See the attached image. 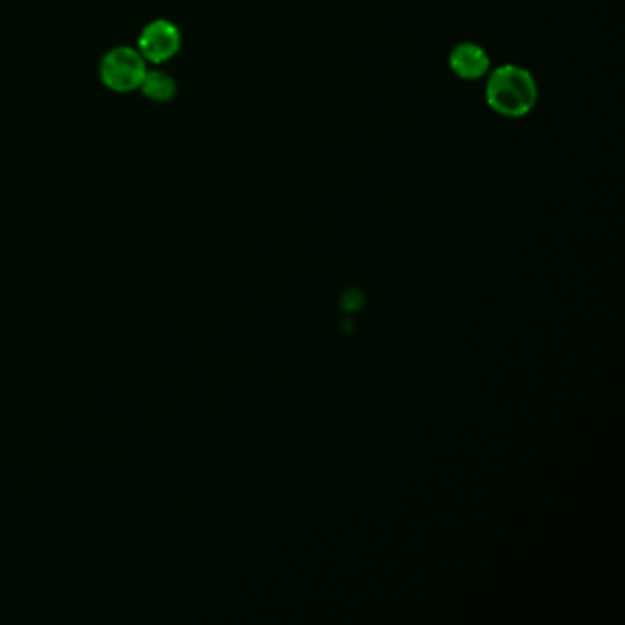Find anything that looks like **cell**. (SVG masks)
Here are the masks:
<instances>
[{
  "mask_svg": "<svg viewBox=\"0 0 625 625\" xmlns=\"http://www.w3.org/2000/svg\"><path fill=\"white\" fill-rule=\"evenodd\" d=\"M539 99L537 81L530 70L517 64L495 68L486 83V105L502 118L528 116Z\"/></svg>",
  "mask_w": 625,
  "mask_h": 625,
  "instance_id": "6da1fadb",
  "label": "cell"
},
{
  "mask_svg": "<svg viewBox=\"0 0 625 625\" xmlns=\"http://www.w3.org/2000/svg\"><path fill=\"white\" fill-rule=\"evenodd\" d=\"M145 73V64L140 53L127 46L108 51L99 66L101 81L114 92H129L140 86Z\"/></svg>",
  "mask_w": 625,
  "mask_h": 625,
  "instance_id": "7a4b0ae2",
  "label": "cell"
},
{
  "mask_svg": "<svg viewBox=\"0 0 625 625\" xmlns=\"http://www.w3.org/2000/svg\"><path fill=\"white\" fill-rule=\"evenodd\" d=\"M180 29L167 21H156V23L149 24L140 35L141 53L156 64L169 61L171 57L180 50Z\"/></svg>",
  "mask_w": 625,
  "mask_h": 625,
  "instance_id": "3957f363",
  "label": "cell"
},
{
  "mask_svg": "<svg viewBox=\"0 0 625 625\" xmlns=\"http://www.w3.org/2000/svg\"><path fill=\"white\" fill-rule=\"evenodd\" d=\"M450 68L458 79L475 81L480 79L488 68H490V57L485 51V48L477 42H458V45L450 51Z\"/></svg>",
  "mask_w": 625,
  "mask_h": 625,
  "instance_id": "277c9868",
  "label": "cell"
},
{
  "mask_svg": "<svg viewBox=\"0 0 625 625\" xmlns=\"http://www.w3.org/2000/svg\"><path fill=\"white\" fill-rule=\"evenodd\" d=\"M143 94L152 101H169L176 94L175 79L164 72H149L141 81Z\"/></svg>",
  "mask_w": 625,
  "mask_h": 625,
  "instance_id": "5b68a950",
  "label": "cell"
},
{
  "mask_svg": "<svg viewBox=\"0 0 625 625\" xmlns=\"http://www.w3.org/2000/svg\"><path fill=\"white\" fill-rule=\"evenodd\" d=\"M341 304H343L345 310L360 308L361 304H363V293H360L358 290H350V292L345 293Z\"/></svg>",
  "mask_w": 625,
  "mask_h": 625,
  "instance_id": "8992f818",
  "label": "cell"
}]
</instances>
